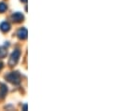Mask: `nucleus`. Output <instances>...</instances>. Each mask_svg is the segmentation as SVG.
<instances>
[{
	"mask_svg": "<svg viewBox=\"0 0 120 111\" xmlns=\"http://www.w3.org/2000/svg\"><path fill=\"white\" fill-rule=\"evenodd\" d=\"M6 79L9 81L10 83L18 85L21 82V75L18 72H11L6 76Z\"/></svg>",
	"mask_w": 120,
	"mask_h": 111,
	"instance_id": "f257e3e1",
	"label": "nucleus"
},
{
	"mask_svg": "<svg viewBox=\"0 0 120 111\" xmlns=\"http://www.w3.org/2000/svg\"><path fill=\"white\" fill-rule=\"evenodd\" d=\"M20 56H21V52H20L19 50L14 51V52H12L11 56H10V58H9L8 64H9L10 66H14V65H16L17 63H18V61H19Z\"/></svg>",
	"mask_w": 120,
	"mask_h": 111,
	"instance_id": "f03ea898",
	"label": "nucleus"
},
{
	"mask_svg": "<svg viewBox=\"0 0 120 111\" xmlns=\"http://www.w3.org/2000/svg\"><path fill=\"white\" fill-rule=\"evenodd\" d=\"M11 19L15 23H21V22L23 21V15L22 13H20V12H16L11 16Z\"/></svg>",
	"mask_w": 120,
	"mask_h": 111,
	"instance_id": "7ed1b4c3",
	"label": "nucleus"
},
{
	"mask_svg": "<svg viewBox=\"0 0 120 111\" xmlns=\"http://www.w3.org/2000/svg\"><path fill=\"white\" fill-rule=\"evenodd\" d=\"M27 35H28V32L25 28H22L18 31V37L21 38V39H26Z\"/></svg>",
	"mask_w": 120,
	"mask_h": 111,
	"instance_id": "20e7f679",
	"label": "nucleus"
},
{
	"mask_svg": "<svg viewBox=\"0 0 120 111\" xmlns=\"http://www.w3.org/2000/svg\"><path fill=\"white\" fill-rule=\"evenodd\" d=\"M0 30H1L2 32H4V33L8 32V31L10 30V24H9L8 23H7V22L2 23V24H0Z\"/></svg>",
	"mask_w": 120,
	"mask_h": 111,
	"instance_id": "39448f33",
	"label": "nucleus"
},
{
	"mask_svg": "<svg viewBox=\"0 0 120 111\" xmlns=\"http://www.w3.org/2000/svg\"><path fill=\"white\" fill-rule=\"evenodd\" d=\"M7 92H8V89H7L6 85L1 84L0 85V99H3L7 95Z\"/></svg>",
	"mask_w": 120,
	"mask_h": 111,
	"instance_id": "423d86ee",
	"label": "nucleus"
},
{
	"mask_svg": "<svg viewBox=\"0 0 120 111\" xmlns=\"http://www.w3.org/2000/svg\"><path fill=\"white\" fill-rule=\"evenodd\" d=\"M8 54V50L5 47H0V58L3 59Z\"/></svg>",
	"mask_w": 120,
	"mask_h": 111,
	"instance_id": "0eeeda50",
	"label": "nucleus"
},
{
	"mask_svg": "<svg viewBox=\"0 0 120 111\" xmlns=\"http://www.w3.org/2000/svg\"><path fill=\"white\" fill-rule=\"evenodd\" d=\"M7 8H8V6H7L5 3L1 2V3H0V13L5 12V11L7 10Z\"/></svg>",
	"mask_w": 120,
	"mask_h": 111,
	"instance_id": "6e6552de",
	"label": "nucleus"
},
{
	"mask_svg": "<svg viewBox=\"0 0 120 111\" xmlns=\"http://www.w3.org/2000/svg\"><path fill=\"white\" fill-rule=\"evenodd\" d=\"M2 67H3V63H0V69H1Z\"/></svg>",
	"mask_w": 120,
	"mask_h": 111,
	"instance_id": "1a4fd4ad",
	"label": "nucleus"
},
{
	"mask_svg": "<svg viewBox=\"0 0 120 111\" xmlns=\"http://www.w3.org/2000/svg\"><path fill=\"white\" fill-rule=\"evenodd\" d=\"M21 1H22V2H24V3H25V2L27 1V0H21Z\"/></svg>",
	"mask_w": 120,
	"mask_h": 111,
	"instance_id": "9d476101",
	"label": "nucleus"
}]
</instances>
